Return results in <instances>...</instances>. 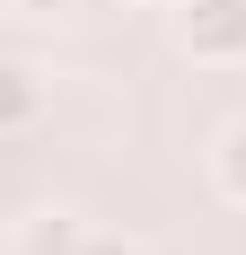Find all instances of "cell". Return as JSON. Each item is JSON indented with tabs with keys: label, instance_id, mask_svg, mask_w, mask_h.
Listing matches in <instances>:
<instances>
[{
	"label": "cell",
	"instance_id": "cell-1",
	"mask_svg": "<svg viewBox=\"0 0 246 255\" xmlns=\"http://www.w3.org/2000/svg\"><path fill=\"white\" fill-rule=\"evenodd\" d=\"M167 35L202 71H238L246 62V0H167Z\"/></svg>",
	"mask_w": 246,
	"mask_h": 255
},
{
	"label": "cell",
	"instance_id": "cell-2",
	"mask_svg": "<svg viewBox=\"0 0 246 255\" xmlns=\"http://www.w3.org/2000/svg\"><path fill=\"white\" fill-rule=\"evenodd\" d=\"M35 115H44V79L26 71L18 53H0V141L35 132Z\"/></svg>",
	"mask_w": 246,
	"mask_h": 255
},
{
	"label": "cell",
	"instance_id": "cell-3",
	"mask_svg": "<svg viewBox=\"0 0 246 255\" xmlns=\"http://www.w3.org/2000/svg\"><path fill=\"white\" fill-rule=\"evenodd\" d=\"M211 185H220L229 203L246 211V115H238V124L220 132V141H211Z\"/></svg>",
	"mask_w": 246,
	"mask_h": 255
},
{
	"label": "cell",
	"instance_id": "cell-4",
	"mask_svg": "<svg viewBox=\"0 0 246 255\" xmlns=\"http://www.w3.org/2000/svg\"><path fill=\"white\" fill-rule=\"evenodd\" d=\"M79 238L88 229H79L71 211H35V220H26V255H79Z\"/></svg>",
	"mask_w": 246,
	"mask_h": 255
},
{
	"label": "cell",
	"instance_id": "cell-5",
	"mask_svg": "<svg viewBox=\"0 0 246 255\" xmlns=\"http://www.w3.org/2000/svg\"><path fill=\"white\" fill-rule=\"evenodd\" d=\"M79 255H149V247H141V238H123V229H88Z\"/></svg>",
	"mask_w": 246,
	"mask_h": 255
},
{
	"label": "cell",
	"instance_id": "cell-6",
	"mask_svg": "<svg viewBox=\"0 0 246 255\" xmlns=\"http://www.w3.org/2000/svg\"><path fill=\"white\" fill-rule=\"evenodd\" d=\"M0 9H9V18H53L62 0H0Z\"/></svg>",
	"mask_w": 246,
	"mask_h": 255
}]
</instances>
